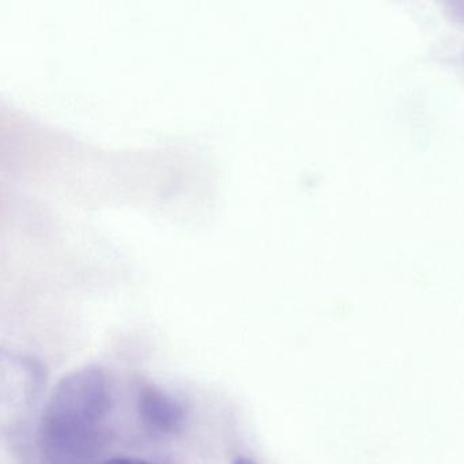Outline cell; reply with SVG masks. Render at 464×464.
<instances>
[{
  "instance_id": "cell-1",
  "label": "cell",
  "mask_w": 464,
  "mask_h": 464,
  "mask_svg": "<svg viewBox=\"0 0 464 464\" xmlns=\"http://www.w3.org/2000/svg\"><path fill=\"white\" fill-rule=\"evenodd\" d=\"M108 407L110 396L102 372L82 369L64 377L43 417V441L48 452L64 456L82 450Z\"/></svg>"
},
{
  "instance_id": "cell-2",
  "label": "cell",
  "mask_w": 464,
  "mask_h": 464,
  "mask_svg": "<svg viewBox=\"0 0 464 464\" xmlns=\"http://www.w3.org/2000/svg\"><path fill=\"white\" fill-rule=\"evenodd\" d=\"M138 409L143 422L160 433H178L186 422L183 404L157 387H145L140 391Z\"/></svg>"
},
{
  "instance_id": "cell-3",
  "label": "cell",
  "mask_w": 464,
  "mask_h": 464,
  "mask_svg": "<svg viewBox=\"0 0 464 464\" xmlns=\"http://www.w3.org/2000/svg\"><path fill=\"white\" fill-rule=\"evenodd\" d=\"M102 464H151L142 459L134 458H115L111 460L104 461Z\"/></svg>"
},
{
  "instance_id": "cell-4",
  "label": "cell",
  "mask_w": 464,
  "mask_h": 464,
  "mask_svg": "<svg viewBox=\"0 0 464 464\" xmlns=\"http://www.w3.org/2000/svg\"><path fill=\"white\" fill-rule=\"evenodd\" d=\"M232 464H256V463H255V461L249 460V459L243 458V456H241V458L235 459V460H233Z\"/></svg>"
}]
</instances>
